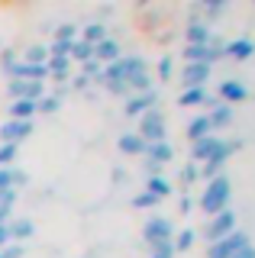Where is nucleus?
I'll return each instance as SVG.
<instances>
[{
	"label": "nucleus",
	"instance_id": "1",
	"mask_svg": "<svg viewBox=\"0 0 255 258\" xmlns=\"http://www.w3.org/2000/svg\"><path fill=\"white\" fill-rule=\"evenodd\" d=\"M229 197H233V184H229L226 174H217L213 181H207V187L201 194V210L210 216L223 213V210H229Z\"/></svg>",
	"mask_w": 255,
	"mask_h": 258
},
{
	"label": "nucleus",
	"instance_id": "2",
	"mask_svg": "<svg viewBox=\"0 0 255 258\" xmlns=\"http://www.w3.org/2000/svg\"><path fill=\"white\" fill-rule=\"evenodd\" d=\"M139 71H149V64L142 55H119L116 61L103 64V81L100 84H110V81H116V84H126L133 75H139Z\"/></svg>",
	"mask_w": 255,
	"mask_h": 258
},
{
	"label": "nucleus",
	"instance_id": "3",
	"mask_svg": "<svg viewBox=\"0 0 255 258\" xmlns=\"http://www.w3.org/2000/svg\"><path fill=\"white\" fill-rule=\"evenodd\" d=\"M249 245V232H242V229H233L226 239H220V242H213L210 248H207V258H233L239 248H245Z\"/></svg>",
	"mask_w": 255,
	"mask_h": 258
},
{
	"label": "nucleus",
	"instance_id": "4",
	"mask_svg": "<svg viewBox=\"0 0 255 258\" xmlns=\"http://www.w3.org/2000/svg\"><path fill=\"white\" fill-rule=\"evenodd\" d=\"M142 236H146L149 248H152V245H162V242H171L174 239V223L168 220V216H149Z\"/></svg>",
	"mask_w": 255,
	"mask_h": 258
},
{
	"label": "nucleus",
	"instance_id": "5",
	"mask_svg": "<svg viewBox=\"0 0 255 258\" xmlns=\"http://www.w3.org/2000/svg\"><path fill=\"white\" fill-rule=\"evenodd\" d=\"M139 136H142V142H165V116H162V110H146L142 113V123H139Z\"/></svg>",
	"mask_w": 255,
	"mask_h": 258
},
{
	"label": "nucleus",
	"instance_id": "6",
	"mask_svg": "<svg viewBox=\"0 0 255 258\" xmlns=\"http://www.w3.org/2000/svg\"><path fill=\"white\" fill-rule=\"evenodd\" d=\"M236 229V213L233 210H223V213H217V216H210V223H207V229H204V236H207V242H220V239H226L229 232Z\"/></svg>",
	"mask_w": 255,
	"mask_h": 258
},
{
	"label": "nucleus",
	"instance_id": "7",
	"mask_svg": "<svg viewBox=\"0 0 255 258\" xmlns=\"http://www.w3.org/2000/svg\"><path fill=\"white\" fill-rule=\"evenodd\" d=\"M7 91H10L13 100H42L45 97V84H39V81H17L10 78V84H7Z\"/></svg>",
	"mask_w": 255,
	"mask_h": 258
},
{
	"label": "nucleus",
	"instance_id": "8",
	"mask_svg": "<svg viewBox=\"0 0 255 258\" xmlns=\"http://www.w3.org/2000/svg\"><path fill=\"white\" fill-rule=\"evenodd\" d=\"M155 103H158V91L152 87V91H146V94H133V97H126L123 113H126V116H142L146 110H155Z\"/></svg>",
	"mask_w": 255,
	"mask_h": 258
},
{
	"label": "nucleus",
	"instance_id": "9",
	"mask_svg": "<svg viewBox=\"0 0 255 258\" xmlns=\"http://www.w3.org/2000/svg\"><path fill=\"white\" fill-rule=\"evenodd\" d=\"M29 133H33V123H26V119H7V123L0 126V142L20 145Z\"/></svg>",
	"mask_w": 255,
	"mask_h": 258
},
{
	"label": "nucleus",
	"instance_id": "10",
	"mask_svg": "<svg viewBox=\"0 0 255 258\" xmlns=\"http://www.w3.org/2000/svg\"><path fill=\"white\" fill-rule=\"evenodd\" d=\"M220 136H204V139H197V142H190V158H194V161H201V165H204V161H210L213 158V152H217L220 149Z\"/></svg>",
	"mask_w": 255,
	"mask_h": 258
},
{
	"label": "nucleus",
	"instance_id": "11",
	"mask_svg": "<svg viewBox=\"0 0 255 258\" xmlns=\"http://www.w3.org/2000/svg\"><path fill=\"white\" fill-rule=\"evenodd\" d=\"M207 119H210V129H226L233 123V107H229V103H220L217 97H210V113H207Z\"/></svg>",
	"mask_w": 255,
	"mask_h": 258
},
{
	"label": "nucleus",
	"instance_id": "12",
	"mask_svg": "<svg viewBox=\"0 0 255 258\" xmlns=\"http://www.w3.org/2000/svg\"><path fill=\"white\" fill-rule=\"evenodd\" d=\"M207 78H210V64H187L184 75H181V84H184V91L187 87H204Z\"/></svg>",
	"mask_w": 255,
	"mask_h": 258
},
{
	"label": "nucleus",
	"instance_id": "13",
	"mask_svg": "<svg viewBox=\"0 0 255 258\" xmlns=\"http://www.w3.org/2000/svg\"><path fill=\"white\" fill-rule=\"evenodd\" d=\"M119 55H123V48H119V42H116V39H110V36L103 39V42L94 45V61H100V64H103V61H107V64L116 61Z\"/></svg>",
	"mask_w": 255,
	"mask_h": 258
},
{
	"label": "nucleus",
	"instance_id": "14",
	"mask_svg": "<svg viewBox=\"0 0 255 258\" xmlns=\"http://www.w3.org/2000/svg\"><path fill=\"white\" fill-rule=\"evenodd\" d=\"M220 97H223V103H242L245 97H249V91H245V84H239V81L226 78V81L220 84Z\"/></svg>",
	"mask_w": 255,
	"mask_h": 258
},
{
	"label": "nucleus",
	"instance_id": "15",
	"mask_svg": "<svg viewBox=\"0 0 255 258\" xmlns=\"http://www.w3.org/2000/svg\"><path fill=\"white\" fill-rule=\"evenodd\" d=\"M146 158L155 161V165H165V161L174 158V145H171L168 139H165V142H149V145H146Z\"/></svg>",
	"mask_w": 255,
	"mask_h": 258
},
{
	"label": "nucleus",
	"instance_id": "16",
	"mask_svg": "<svg viewBox=\"0 0 255 258\" xmlns=\"http://www.w3.org/2000/svg\"><path fill=\"white\" fill-rule=\"evenodd\" d=\"M7 236H10V242H20L23 239H29L33 236V220H29V216H20V220H10L7 223Z\"/></svg>",
	"mask_w": 255,
	"mask_h": 258
},
{
	"label": "nucleus",
	"instance_id": "17",
	"mask_svg": "<svg viewBox=\"0 0 255 258\" xmlns=\"http://www.w3.org/2000/svg\"><path fill=\"white\" fill-rule=\"evenodd\" d=\"M23 184H26V171H20V168H0V194L17 190Z\"/></svg>",
	"mask_w": 255,
	"mask_h": 258
},
{
	"label": "nucleus",
	"instance_id": "18",
	"mask_svg": "<svg viewBox=\"0 0 255 258\" xmlns=\"http://www.w3.org/2000/svg\"><path fill=\"white\" fill-rule=\"evenodd\" d=\"M181 107H210V94H207V87H187V91H181Z\"/></svg>",
	"mask_w": 255,
	"mask_h": 258
},
{
	"label": "nucleus",
	"instance_id": "19",
	"mask_svg": "<svg viewBox=\"0 0 255 258\" xmlns=\"http://www.w3.org/2000/svg\"><path fill=\"white\" fill-rule=\"evenodd\" d=\"M116 145H119V152H123V155H146V142H142L139 133H123Z\"/></svg>",
	"mask_w": 255,
	"mask_h": 258
},
{
	"label": "nucleus",
	"instance_id": "20",
	"mask_svg": "<svg viewBox=\"0 0 255 258\" xmlns=\"http://www.w3.org/2000/svg\"><path fill=\"white\" fill-rule=\"evenodd\" d=\"M252 52H255L252 39H233V42H226V55H229V58H236V61L252 58Z\"/></svg>",
	"mask_w": 255,
	"mask_h": 258
},
{
	"label": "nucleus",
	"instance_id": "21",
	"mask_svg": "<svg viewBox=\"0 0 255 258\" xmlns=\"http://www.w3.org/2000/svg\"><path fill=\"white\" fill-rule=\"evenodd\" d=\"M210 39H213V32L207 23H190L187 26V45H210Z\"/></svg>",
	"mask_w": 255,
	"mask_h": 258
},
{
	"label": "nucleus",
	"instance_id": "22",
	"mask_svg": "<svg viewBox=\"0 0 255 258\" xmlns=\"http://www.w3.org/2000/svg\"><path fill=\"white\" fill-rule=\"evenodd\" d=\"M213 129H210V119H207V113H201V116H194L187 123V139L190 142H197V139H204V136H210Z\"/></svg>",
	"mask_w": 255,
	"mask_h": 258
},
{
	"label": "nucleus",
	"instance_id": "23",
	"mask_svg": "<svg viewBox=\"0 0 255 258\" xmlns=\"http://www.w3.org/2000/svg\"><path fill=\"white\" fill-rule=\"evenodd\" d=\"M33 113H36L33 100H13L10 103V119H26V123H33Z\"/></svg>",
	"mask_w": 255,
	"mask_h": 258
},
{
	"label": "nucleus",
	"instance_id": "24",
	"mask_svg": "<svg viewBox=\"0 0 255 258\" xmlns=\"http://www.w3.org/2000/svg\"><path fill=\"white\" fill-rule=\"evenodd\" d=\"M126 87H130V94H146V91H152V75H149V71H139V75H133L130 81H126Z\"/></svg>",
	"mask_w": 255,
	"mask_h": 258
},
{
	"label": "nucleus",
	"instance_id": "25",
	"mask_svg": "<svg viewBox=\"0 0 255 258\" xmlns=\"http://www.w3.org/2000/svg\"><path fill=\"white\" fill-rule=\"evenodd\" d=\"M103 39H107V26H103L100 20H97V23H87V26H84V39H81V42L97 45V42H103Z\"/></svg>",
	"mask_w": 255,
	"mask_h": 258
},
{
	"label": "nucleus",
	"instance_id": "26",
	"mask_svg": "<svg viewBox=\"0 0 255 258\" xmlns=\"http://www.w3.org/2000/svg\"><path fill=\"white\" fill-rule=\"evenodd\" d=\"M45 68H49V78L52 81H65L68 78V68H71V58H49V61H45Z\"/></svg>",
	"mask_w": 255,
	"mask_h": 258
},
{
	"label": "nucleus",
	"instance_id": "27",
	"mask_svg": "<svg viewBox=\"0 0 255 258\" xmlns=\"http://www.w3.org/2000/svg\"><path fill=\"white\" fill-rule=\"evenodd\" d=\"M146 190L155 194V197L162 200V197H168V194H171V184H168V177H146Z\"/></svg>",
	"mask_w": 255,
	"mask_h": 258
},
{
	"label": "nucleus",
	"instance_id": "28",
	"mask_svg": "<svg viewBox=\"0 0 255 258\" xmlns=\"http://www.w3.org/2000/svg\"><path fill=\"white\" fill-rule=\"evenodd\" d=\"M68 58H75V61H91L94 58V45H87V42H81V39H75V42H71V55Z\"/></svg>",
	"mask_w": 255,
	"mask_h": 258
},
{
	"label": "nucleus",
	"instance_id": "29",
	"mask_svg": "<svg viewBox=\"0 0 255 258\" xmlns=\"http://www.w3.org/2000/svg\"><path fill=\"white\" fill-rule=\"evenodd\" d=\"M194 239H197V229H181L178 236L171 239V245H174V252H187L190 245H194Z\"/></svg>",
	"mask_w": 255,
	"mask_h": 258
},
{
	"label": "nucleus",
	"instance_id": "30",
	"mask_svg": "<svg viewBox=\"0 0 255 258\" xmlns=\"http://www.w3.org/2000/svg\"><path fill=\"white\" fill-rule=\"evenodd\" d=\"M23 61H26V64H45V61H49V48H45V45H29L26 55H23Z\"/></svg>",
	"mask_w": 255,
	"mask_h": 258
},
{
	"label": "nucleus",
	"instance_id": "31",
	"mask_svg": "<svg viewBox=\"0 0 255 258\" xmlns=\"http://www.w3.org/2000/svg\"><path fill=\"white\" fill-rule=\"evenodd\" d=\"M20 155V145H10V142H0V168H10Z\"/></svg>",
	"mask_w": 255,
	"mask_h": 258
},
{
	"label": "nucleus",
	"instance_id": "32",
	"mask_svg": "<svg viewBox=\"0 0 255 258\" xmlns=\"http://www.w3.org/2000/svg\"><path fill=\"white\" fill-rule=\"evenodd\" d=\"M75 39H78V26H71V23H61L55 29V42H75Z\"/></svg>",
	"mask_w": 255,
	"mask_h": 258
},
{
	"label": "nucleus",
	"instance_id": "33",
	"mask_svg": "<svg viewBox=\"0 0 255 258\" xmlns=\"http://www.w3.org/2000/svg\"><path fill=\"white\" fill-rule=\"evenodd\" d=\"M58 107H61V100H58V97H52V94H45L42 100H36V113H55Z\"/></svg>",
	"mask_w": 255,
	"mask_h": 258
},
{
	"label": "nucleus",
	"instance_id": "34",
	"mask_svg": "<svg viewBox=\"0 0 255 258\" xmlns=\"http://www.w3.org/2000/svg\"><path fill=\"white\" fill-rule=\"evenodd\" d=\"M155 204H158V197H155V194H149V190H142V194L133 197V207H139V210H149V207H155Z\"/></svg>",
	"mask_w": 255,
	"mask_h": 258
},
{
	"label": "nucleus",
	"instance_id": "35",
	"mask_svg": "<svg viewBox=\"0 0 255 258\" xmlns=\"http://www.w3.org/2000/svg\"><path fill=\"white\" fill-rule=\"evenodd\" d=\"M152 258H174V245H171V242H162V245H152Z\"/></svg>",
	"mask_w": 255,
	"mask_h": 258
},
{
	"label": "nucleus",
	"instance_id": "36",
	"mask_svg": "<svg viewBox=\"0 0 255 258\" xmlns=\"http://www.w3.org/2000/svg\"><path fill=\"white\" fill-rule=\"evenodd\" d=\"M158 78H162V81H171V55H165V58L158 61Z\"/></svg>",
	"mask_w": 255,
	"mask_h": 258
},
{
	"label": "nucleus",
	"instance_id": "37",
	"mask_svg": "<svg viewBox=\"0 0 255 258\" xmlns=\"http://www.w3.org/2000/svg\"><path fill=\"white\" fill-rule=\"evenodd\" d=\"M0 64H4V71H7V75H10V68H13V64H17V55H13L10 48H4V52H0Z\"/></svg>",
	"mask_w": 255,
	"mask_h": 258
},
{
	"label": "nucleus",
	"instance_id": "38",
	"mask_svg": "<svg viewBox=\"0 0 255 258\" xmlns=\"http://www.w3.org/2000/svg\"><path fill=\"white\" fill-rule=\"evenodd\" d=\"M0 255H4V258H23V245L10 242V245H4V248H0Z\"/></svg>",
	"mask_w": 255,
	"mask_h": 258
},
{
	"label": "nucleus",
	"instance_id": "39",
	"mask_svg": "<svg viewBox=\"0 0 255 258\" xmlns=\"http://www.w3.org/2000/svg\"><path fill=\"white\" fill-rule=\"evenodd\" d=\"M181 177H184V184H194L197 177H201V174H197V165H194V161H190V165H184V171H181Z\"/></svg>",
	"mask_w": 255,
	"mask_h": 258
},
{
	"label": "nucleus",
	"instance_id": "40",
	"mask_svg": "<svg viewBox=\"0 0 255 258\" xmlns=\"http://www.w3.org/2000/svg\"><path fill=\"white\" fill-rule=\"evenodd\" d=\"M87 84H91V81H87L84 75H75V81H71V87H75V91H84Z\"/></svg>",
	"mask_w": 255,
	"mask_h": 258
},
{
	"label": "nucleus",
	"instance_id": "41",
	"mask_svg": "<svg viewBox=\"0 0 255 258\" xmlns=\"http://www.w3.org/2000/svg\"><path fill=\"white\" fill-rule=\"evenodd\" d=\"M233 258H255V248H252V245H245V248H239Z\"/></svg>",
	"mask_w": 255,
	"mask_h": 258
},
{
	"label": "nucleus",
	"instance_id": "42",
	"mask_svg": "<svg viewBox=\"0 0 255 258\" xmlns=\"http://www.w3.org/2000/svg\"><path fill=\"white\" fill-rule=\"evenodd\" d=\"M190 210H194V200H190V197H181V213H190Z\"/></svg>",
	"mask_w": 255,
	"mask_h": 258
},
{
	"label": "nucleus",
	"instance_id": "43",
	"mask_svg": "<svg viewBox=\"0 0 255 258\" xmlns=\"http://www.w3.org/2000/svg\"><path fill=\"white\" fill-rule=\"evenodd\" d=\"M10 223V207H0V226Z\"/></svg>",
	"mask_w": 255,
	"mask_h": 258
},
{
	"label": "nucleus",
	"instance_id": "44",
	"mask_svg": "<svg viewBox=\"0 0 255 258\" xmlns=\"http://www.w3.org/2000/svg\"><path fill=\"white\" fill-rule=\"evenodd\" d=\"M10 245V236H7V226H0V248Z\"/></svg>",
	"mask_w": 255,
	"mask_h": 258
},
{
	"label": "nucleus",
	"instance_id": "45",
	"mask_svg": "<svg viewBox=\"0 0 255 258\" xmlns=\"http://www.w3.org/2000/svg\"><path fill=\"white\" fill-rule=\"evenodd\" d=\"M0 258H4V255H0Z\"/></svg>",
	"mask_w": 255,
	"mask_h": 258
}]
</instances>
